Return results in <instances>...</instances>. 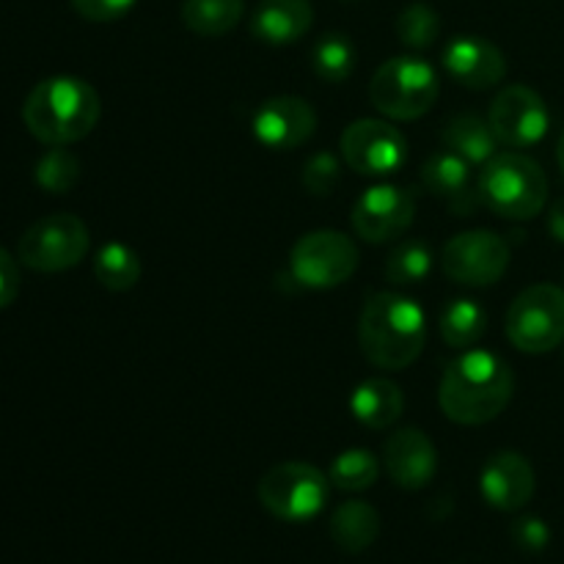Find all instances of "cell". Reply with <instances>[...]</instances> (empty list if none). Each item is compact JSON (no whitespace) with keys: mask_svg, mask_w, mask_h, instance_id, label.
I'll list each match as a JSON object with an SVG mask.
<instances>
[{"mask_svg":"<svg viewBox=\"0 0 564 564\" xmlns=\"http://www.w3.org/2000/svg\"><path fill=\"white\" fill-rule=\"evenodd\" d=\"M312 69L319 80L341 83L356 69V47L345 33H325L312 50Z\"/></svg>","mask_w":564,"mask_h":564,"instance_id":"cell-27","label":"cell"},{"mask_svg":"<svg viewBox=\"0 0 564 564\" xmlns=\"http://www.w3.org/2000/svg\"><path fill=\"white\" fill-rule=\"evenodd\" d=\"M330 540L347 554H361L378 540L380 516L367 501H345L328 521Z\"/></svg>","mask_w":564,"mask_h":564,"instance_id":"cell-22","label":"cell"},{"mask_svg":"<svg viewBox=\"0 0 564 564\" xmlns=\"http://www.w3.org/2000/svg\"><path fill=\"white\" fill-rule=\"evenodd\" d=\"M444 69L460 86L485 91L505 80L507 58L494 42L479 36H457L444 47Z\"/></svg>","mask_w":564,"mask_h":564,"instance_id":"cell-17","label":"cell"},{"mask_svg":"<svg viewBox=\"0 0 564 564\" xmlns=\"http://www.w3.org/2000/svg\"><path fill=\"white\" fill-rule=\"evenodd\" d=\"M441 339L455 350H466V347L477 345L488 328V314L471 297H455L441 308Z\"/></svg>","mask_w":564,"mask_h":564,"instance_id":"cell-24","label":"cell"},{"mask_svg":"<svg viewBox=\"0 0 564 564\" xmlns=\"http://www.w3.org/2000/svg\"><path fill=\"white\" fill-rule=\"evenodd\" d=\"M507 336L523 352H551L564 341V290L556 284L527 286L507 312Z\"/></svg>","mask_w":564,"mask_h":564,"instance_id":"cell-8","label":"cell"},{"mask_svg":"<svg viewBox=\"0 0 564 564\" xmlns=\"http://www.w3.org/2000/svg\"><path fill=\"white\" fill-rule=\"evenodd\" d=\"M358 341L369 364L386 372L405 369L422 356L427 319L416 301L397 292H375L358 319Z\"/></svg>","mask_w":564,"mask_h":564,"instance_id":"cell-3","label":"cell"},{"mask_svg":"<svg viewBox=\"0 0 564 564\" xmlns=\"http://www.w3.org/2000/svg\"><path fill=\"white\" fill-rule=\"evenodd\" d=\"M512 540L521 551H529V554H540L545 551V545L551 543V529L543 518L523 516L512 523Z\"/></svg>","mask_w":564,"mask_h":564,"instance_id":"cell-32","label":"cell"},{"mask_svg":"<svg viewBox=\"0 0 564 564\" xmlns=\"http://www.w3.org/2000/svg\"><path fill=\"white\" fill-rule=\"evenodd\" d=\"M242 14H246V0H185L182 3L185 28L204 39L226 36L235 31Z\"/></svg>","mask_w":564,"mask_h":564,"instance_id":"cell-23","label":"cell"},{"mask_svg":"<svg viewBox=\"0 0 564 564\" xmlns=\"http://www.w3.org/2000/svg\"><path fill=\"white\" fill-rule=\"evenodd\" d=\"M314 9L308 0H262L257 6L251 28L253 36L268 44H292L308 33Z\"/></svg>","mask_w":564,"mask_h":564,"instance_id":"cell-19","label":"cell"},{"mask_svg":"<svg viewBox=\"0 0 564 564\" xmlns=\"http://www.w3.org/2000/svg\"><path fill=\"white\" fill-rule=\"evenodd\" d=\"M102 116V102L91 83L72 75H55L36 83L22 105L28 132L44 147H69L91 135Z\"/></svg>","mask_w":564,"mask_h":564,"instance_id":"cell-2","label":"cell"},{"mask_svg":"<svg viewBox=\"0 0 564 564\" xmlns=\"http://www.w3.org/2000/svg\"><path fill=\"white\" fill-rule=\"evenodd\" d=\"M350 411L364 427L386 430L405 411V397L397 383L386 378H369L350 394Z\"/></svg>","mask_w":564,"mask_h":564,"instance_id":"cell-20","label":"cell"},{"mask_svg":"<svg viewBox=\"0 0 564 564\" xmlns=\"http://www.w3.org/2000/svg\"><path fill=\"white\" fill-rule=\"evenodd\" d=\"M341 158L361 176H389L408 160V141L394 124L380 119H358L341 132Z\"/></svg>","mask_w":564,"mask_h":564,"instance_id":"cell-11","label":"cell"},{"mask_svg":"<svg viewBox=\"0 0 564 564\" xmlns=\"http://www.w3.org/2000/svg\"><path fill=\"white\" fill-rule=\"evenodd\" d=\"M36 185L47 193H66L77 185L80 180V160L69 152L66 147H50L47 152L39 158Z\"/></svg>","mask_w":564,"mask_h":564,"instance_id":"cell-29","label":"cell"},{"mask_svg":"<svg viewBox=\"0 0 564 564\" xmlns=\"http://www.w3.org/2000/svg\"><path fill=\"white\" fill-rule=\"evenodd\" d=\"M378 457L367 449H347L339 457H334L328 468V479L334 488L347 490V494H358L378 482Z\"/></svg>","mask_w":564,"mask_h":564,"instance_id":"cell-28","label":"cell"},{"mask_svg":"<svg viewBox=\"0 0 564 564\" xmlns=\"http://www.w3.org/2000/svg\"><path fill=\"white\" fill-rule=\"evenodd\" d=\"M422 182L435 198H441L457 215H471L477 204H482L477 185H474L471 163H466L460 154L449 152V149L435 152L422 165Z\"/></svg>","mask_w":564,"mask_h":564,"instance_id":"cell-18","label":"cell"},{"mask_svg":"<svg viewBox=\"0 0 564 564\" xmlns=\"http://www.w3.org/2000/svg\"><path fill=\"white\" fill-rule=\"evenodd\" d=\"M516 391L510 364L488 350H468L444 369L438 402L446 419L463 427H479L507 411Z\"/></svg>","mask_w":564,"mask_h":564,"instance_id":"cell-1","label":"cell"},{"mask_svg":"<svg viewBox=\"0 0 564 564\" xmlns=\"http://www.w3.org/2000/svg\"><path fill=\"white\" fill-rule=\"evenodd\" d=\"M479 202L507 220H532L549 202L543 165L521 152L494 154L477 180Z\"/></svg>","mask_w":564,"mask_h":564,"instance_id":"cell-4","label":"cell"},{"mask_svg":"<svg viewBox=\"0 0 564 564\" xmlns=\"http://www.w3.org/2000/svg\"><path fill=\"white\" fill-rule=\"evenodd\" d=\"M441 94L438 75L424 58L400 55L378 66L369 83V99L394 121H413L430 113Z\"/></svg>","mask_w":564,"mask_h":564,"instance_id":"cell-5","label":"cell"},{"mask_svg":"<svg viewBox=\"0 0 564 564\" xmlns=\"http://www.w3.org/2000/svg\"><path fill=\"white\" fill-rule=\"evenodd\" d=\"M94 275L110 292H127L141 281V259L124 242H108L94 259Z\"/></svg>","mask_w":564,"mask_h":564,"instance_id":"cell-25","label":"cell"},{"mask_svg":"<svg viewBox=\"0 0 564 564\" xmlns=\"http://www.w3.org/2000/svg\"><path fill=\"white\" fill-rule=\"evenodd\" d=\"M549 231H551V235H554L556 242H562V246H564V196L556 198V202L551 204Z\"/></svg>","mask_w":564,"mask_h":564,"instance_id":"cell-35","label":"cell"},{"mask_svg":"<svg viewBox=\"0 0 564 564\" xmlns=\"http://www.w3.org/2000/svg\"><path fill=\"white\" fill-rule=\"evenodd\" d=\"M341 180V163L336 160V154L330 152H317L306 160L303 165V187H306L312 196L325 198L339 187Z\"/></svg>","mask_w":564,"mask_h":564,"instance_id":"cell-31","label":"cell"},{"mask_svg":"<svg viewBox=\"0 0 564 564\" xmlns=\"http://www.w3.org/2000/svg\"><path fill=\"white\" fill-rule=\"evenodd\" d=\"M317 130L312 102L301 97H273L253 113V135L273 152L303 147Z\"/></svg>","mask_w":564,"mask_h":564,"instance_id":"cell-14","label":"cell"},{"mask_svg":"<svg viewBox=\"0 0 564 564\" xmlns=\"http://www.w3.org/2000/svg\"><path fill=\"white\" fill-rule=\"evenodd\" d=\"M556 163H560V169H562V174H564V130H562V135H560V143H556Z\"/></svg>","mask_w":564,"mask_h":564,"instance_id":"cell-36","label":"cell"},{"mask_svg":"<svg viewBox=\"0 0 564 564\" xmlns=\"http://www.w3.org/2000/svg\"><path fill=\"white\" fill-rule=\"evenodd\" d=\"M383 466L402 490H422L433 482L435 471H438V449L422 430H397L386 441Z\"/></svg>","mask_w":564,"mask_h":564,"instance_id":"cell-16","label":"cell"},{"mask_svg":"<svg viewBox=\"0 0 564 564\" xmlns=\"http://www.w3.org/2000/svg\"><path fill=\"white\" fill-rule=\"evenodd\" d=\"M433 273V251L424 240H402L386 259V281L394 286L422 284Z\"/></svg>","mask_w":564,"mask_h":564,"instance_id":"cell-26","label":"cell"},{"mask_svg":"<svg viewBox=\"0 0 564 564\" xmlns=\"http://www.w3.org/2000/svg\"><path fill=\"white\" fill-rule=\"evenodd\" d=\"M135 0H72V9L88 22H110L124 17Z\"/></svg>","mask_w":564,"mask_h":564,"instance_id":"cell-33","label":"cell"},{"mask_svg":"<svg viewBox=\"0 0 564 564\" xmlns=\"http://www.w3.org/2000/svg\"><path fill=\"white\" fill-rule=\"evenodd\" d=\"M534 468L521 452H496L485 460L479 474V490L485 501L501 512H518L532 501L534 496Z\"/></svg>","mask_w":564,"mask_h":564,"instance_id":"cell-15","label":"cell"},{"mask_svg":"<svg viewBox=\"0 0 564 564\" xmlns=\"http://www.w3.org/2000/svg\"><path fill=\"white\" fill-rule=\"evenodd\" d=\"M413 215H416V202L405 187L375 185L361 193L350 220L361 240L380 246L405 235L413 224Z\"/></svg>","mask_w":564,"mask_h":564,"instance_id":"cell-13","label":"cell"},{"mask_svg":"<svg viewBox=\"0 0 564 564\" xmlns=\"http://www.w3.org/2000/svg\"><path fill=\"white\" fill-rule=\"evenodd\" d=\"M441 33V17L433 6L411 3L397 17V36L405 47L427 50L433 47Z\"/></svg>","mask_w":564,"mask_h":564,"instance_id":"cell-30","label":"cell"},{"mask_svg":"<svg viewBox=\"0 0 564 564\" xmlns=\"http://www.w3.org/2000/svg\"><path fill=\"white\" fill-rule=\"evenodd\" d=\"M20 268H17V259L11 257L6 248H0V308L11 306L20 295Z\"/></svg>","mask_w":564,"mask_h":564,"instance_id":"cell-34","label":"cell"},{"mask_svg":"<svg viewBox=\"0 0 564 564\" xmlns=\"http://www.w3.org/2000/svg\"><path fill=\"white\" fill-rule=\"evenodd\" d=\"M88 251V226L72 213H53L25 229L17 257L36 273H64L83 262Z\"/></svg>","mask_w":564,"mask_h":564,"instance_id":"cell-7","label":"cell"},{"mask_svg":"<svg viewBox=\"0 0 564 564\" xmlns=\"http://www.w3.org/2000/svg\"><path fill=\"white\" fill-rule=\"evenodd\" d=\"M510 268V246L496 231L474 229L455 235L441 251V270L455 284L494 286Z\"/></svg>","mask_w":564,"mask_h":564,"instance_id":"cell-10","label":"cell"},{"mask_svg":"<svg viewBox=\"0 0 564 564\" xmlns=\"http://www.w3.org/2000/svg\"><path fill=\"white\" fill-rule=\"evenodd\" d=\"M441 141L449 152L460 154L466 163L471 165H485L496 154L499 147V138L494 135V127L488 119L477 113H460L452 116L446 121L444 132H441Z\"/></svg>","mask_w":564,"mask_h":564,"instance_id":"cell-21","label":"cell"},{"mask_svg":"<svg viewBox=\"0 0 564 564\" xmlns=\"http://www.w3.org/2000/svg\"><path fill=\"white\" fill-rule=\"evenodd\" d=\"M330 479L308 463H279L259 479V505L273 518L303 523L317 518L328 505Z\"/></svg>","mask_w":564,"mask_h":564,"instance_id":"cell-6","label":"cell"},{"mask_svg":"<svg viewBox=\"0 0 564 564\" xmlns=\"http://www.w3.org/2000/svg\"><path fill=\"white\" fill-rule=\"evenodd\" d=\"M488 121L499 143L510 149H527L543 141L551 127V113L545 99L534 88L507 86L490 102Z\"/></svg>","mask_w":564,"mask_h":564,"instance_id":"cell-12","label":"cell"},{"mask_svg":"<svg viewBox=\"0 0 564 564\" xmlns=\"http://www.w3.org/2000/svg\"><path fill=\"white\" fill-rule=\"evenodd\" d=\"M358 268V248L347 235L334 229L308 231L290 253L292 279L308 290H334Z\"/></svg>","mask_w":564,"mask_h":564,"instance_id":"cell-9","label":"cell"}]
</instances>
